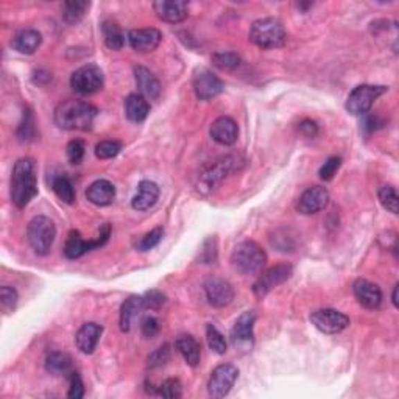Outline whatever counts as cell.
<instances>
[{
	"label": "cell",
	"instance_id": "20",
	"mask_svg": "<svg viewBox=\"0 0 399 399\" xmlns=\"http://www.w3.org/2000/svg\"><path fill=\"white\" fill-rule=\"evenodd\" d=\"M211 137L220 145L229 147L236 143L237 136H239V128H237V123L233 118L228 116L218 117L217 121L212 122L211 125Z\"/></svg>",
	"mask_w": 399,
	"mask_h": 399
},
{
	"label": "cell",
	"instance_id": "38",
	"mask_svg": "<svg viewBox=\"0 0 399 399\" xmlns=\"http://www.w3.org/2000/svg\"><path fill=\"white\" fill-rule=\"evenodd\" d=\"M122 143L117 141H102L97 143L96 147V156L98 159H111L121 153Z\"/></svg>",
	"mask_w": 399,
	"mask_h": 399
},
{
	"label": "cell",
	"instance_id": "4",
	"mask_svg": "<svg viewBox=\"0 0 399 399\" xmlns=\"http://www.w3.org/2000/svg\"><path fill=\"white\" fill-rule=\"evenodd\" d=\"M249 41L260 48H278L285 44L287 33L279 19L264 17L253 22L249 28Z\"/></svg>",
	"mask_w": 399,
	"mask_h": 399
},
{
	"label": "cell",
	"instance_id": "12",
	"mask_svg": "<svg viewBox=\"0 0 399 399\" xmlns=\"http://www.w3.org/2000/svg\"><path fill=\"white\" fill-rule=\"evenodd\" d=\"M192 85L193 91H195V96L200 100H211L224 91V83L223 81L215 77L214 73L208 69H197L193 72L192 77Z\"/></svg>",
	"mask_w": 399,
	"mask_h": 399
},
{
	"label": "cell",
	"instance_id": "41",
	"mask_svg": "<svg viewBox=\"0 0 399 399\" xmlns=\"http://www.w3.org/2000/svg\"><path fill=\"white\" fill-rule=\"evenodd\" d=\"M143 304H145V309L158 312L166 304V295L159 290H148L143 295Z\"/></svg>",
	"mask_w": 399,
	"mask_h": 399
},
{
	"label": "cell",
	"instance_id": "7",
	"mask_svg": "<svg viewBox=\"0 0 399 399\" xmlns=\"http://www.w3.org/2000/svg\"><path fill=\"white\" fill-rule=\"evenodd\" d=\"M109 236H111L109 224H105V227L100 229V234L96 240H85L78 231H71V234H69L64 245V256L67 259H78L87 251H92V249L103 247L105 243L108 242Z\"/></svg>",
	"mask_w": 399,
	"mask_h": 399
},
{
	"label": "cell",
	"instance_id": "11",
	"mask_svg": "<svg viewBox=\"0 0 399 399\" xmlns=\"http://www.w3.org/2000/svg\"><path fill=\"white\" fill-rule=\"evenodd\" d=\"M237 378H239V370L231 364H223L214 368L208 380V391L212 398H223L233 389Z\"/></svg>",
	"mask_w": 399,
	"mask_h": 399
},
{
	"label": "cell",
	"instance_id": "13",
	"mask_svg": "<svg viewBox=\"0 0 399 399\" xmlns=\"http://www.w3.org/2000/svg\"><path fill=\"white\" fill-rule=\"evenodd\" d=\"M314 326L324 334H339L349 326V318L335 309H320L310 315Z\"/></svg>",
	"mask_w": 399,
	"mask_h": 399
},
{
	"label": "cell",
	"instance_id": "14",
	"mask_svg": "<svg viewBox=\"0 0 399 399\" xmlns=\"http://www.w3.org/2000/svg\"><path fill=\"white\" fill-rule=\"evenodd\" d=\"M204 293L212 308L222 309L233 303L234 289L228 281L222 278H209L204 283Z\"/></svg>",
	"mask_w": 399,
	"mask_h": 399
},
{
	"label": "cell",
	"instance_id": "39",
	"mask_svg": "<svg viewBox=\"0 0 399 399\" xmlns=\"http://www.w3.org/2000/svg\"><path fill=\"white\" fill-rule=\"evenodd\" d=\"M162 236H164V229H162L161 227L154 228L136 243V248L139 249V251H148V249H152L158 245V243L162 240Z\"/></svg>",
	"mask_w": 399,
	"mask_h": 399
},
{
	"label": "cell",
	"instance_id": "43",
	"mask_svg": "<svg viewBox=\"0 0 399 399\" xmlns=\"http://www.w3.org/2000/svg\"><path fill=\"white\" fill-rule=\"evenodd\" d=\"M217 259V240L214 237H209L208 240H204L203 248L200 249V260L203 264H214Z\"/></svg>",
	"mask_w": 399,
	"mask_h": 399
},
{
	"label": "cell",
	"instance_id": "27",
	"mask_svg": "<svg viewBox=\"0 0 399 399\" xmlns=\"http://www.w3.org/2000/svg\"><path fill=\"white\" fill-rule=\"evenodd\" d=\"M175 346H177L178 353L183 355L187 365L197 366L200 364V359H202V346H200V343L193 339L192 335H179L177 342H175Z\"/></svg>",
	"mask_w": 399,
	"mask_h": 399
},
{
	"label": "cell",
	"instance_id": "46",
	"mask_svg": "<svg viewBox=\"0 0 399 399\" xmlns=\"http://www.w3.org/2000/svg\"><path fill=\"white\" fill-rule=\"evenodd\" d=\"M69 393L67 396L71 399H80L85 396V385H83V380H81L80 374L72 371L71 373V379H69Z\"/></svg>",
	"mask_w": 399,
	"mask_h": 399
},
{
	"label": "cell",
	"instance_id": "40",
	"mask_svg": "<svg viewBox=\"0 0 399 399\" xmlns=\"http://www.w3.org/2000/svg\"><path fill=\"white\" fill-rule=\"evenodd\" d=\"M85 152H86V147L83 141L75 139L67 143L66 153H67V159L71 161V164H75V166L81 164V161H83L85 158Z\"/></svg>",
	"mask_w": 399,
	"mask_h": 399
},
{
	"label": "cell",
	"instance_id": "3",
	"mask_svg": "<svg viewBox=\"0 0 399 399\" xmlns=\"http://www.w3.org/2000/svg\"><path fill=\"white\" fill-rule=\"evenodd\" d=\"M267 264V254L253 240L237 243L231 253V265L242 274H258Z\"/></svg>",
	"mask_w": 399,
	"mask_h": 399
},
{
	"label": "cell",
	"instance_id": "34",
	"mask_svg": "<svg viewBox=\"0 0 399 399\" xmlns=\"http://www.w3.org/2000/svg\"><path fill=\"white\" fill-rule=\"evenodd\" d=\"M206 339H208V345L212 351L217 354L227 353L228 349L227 339H224V335L214 326V324H208V328H206Z\"/></svg>",
	"mask_w": 399,
	"mask_h": 399
},
{
	"label": "cell",
	"instance_id": "22",
	"mask_svg": "<svg viewBox=\"0 0 399 399\" xmlns=\"http://www.w3.org/2000/svg\"><path fill=\"white\" fill-rule=\"evenodd\" d=\"M86 197L96 206H109L116 198V187L108 179H97L87 187Z\"/></svg>",
	"mask_w": 399,
	"mask_h": 399
},
{
	"label": "cell",
	"instance_id": "23",
	"mask_svg": "<svg viewBox=\"0 0 399 399\" xmlns=\"http://www.w3.org/2000/svg\"><path fill=\"white\" fill-rule=\"evenodd\" d=\"M103 328L97 323H86L78 329L77 335H75V343L81 353L92 354L94 349L97 348V343L102 337Z\"/></svg>",
	"mask_w": 399,
	"mask_h": 399
},
{
	"label": "cell",
	"instance_id": "8",
	"mask_svg": "<svg viewBox=\"0 0 399 399\" xmlns=\"http://www.w3.org/2000/svg\"><path fill=\"white\" fill-rule=\"evenodd\" d=\"M254 321L256 312L247 310L237 318L231 329V343L240 353H249L254 346Z\"/></svg>",
	"mask_w": 399,
	"mask_h": 399
},
{
	"label": "cell",
	"instance_id": "32",
	"mask_svg": "<svg viewBox=\"0 0 399 399\" xmlns=\"http://www.w3.org/2000/svg\"><path fill=\"white\" fill-rule=\"evenodd\" d=\"M89 2H81V0H72V2L64 3V10H62V16L67 24H77L80 22L83 16L86 15L87 8H89Z\"/></svg>",
	"mask_w": 399,
	"mask_h": 399
},
{
	"label": "cell",
	"instance_id": "42",
	"mask_svg": "<svg viewBox=\"0 0 399 399\" xmlns=\"http://www.w3.org/2000/svg\"><path fill=\"white\" fill-rule=\"evenodd\" d=\"M172 349L168 345H162L154 353L148 355V366L150 368H159L166 364V362L170 359Z\"/></svg>",
	"mask_w": 399,
	"mask_h": 399
},
{
	"label": "cell",
	"instance_id": "6",
	"mask_svg": "<svg viewBox=\"0 0 399 399\" xmlns=\"http://www.w3.org/2000/svg\"><path fill=\"white\" fill-rule=\"evenodd\" d=\"M387 92L385 86L362 85L354 87L346 98V111L353 116H365L376 100Z\"/></svg>",
	"mask_w": 399,
	"mask_h": 399
},
{
	"label": "cell",
	"instance_id": "28",
	"mask_svg": "<svg viewBox=\"0 0 399 399\" xmlns=\"http://www.w3.org/2000/svg\"><path fill=\"white\" fill-rule=\"evenodd\" d=\"M145 309V304H143V296H130L128 299H125V303L121 308V329L123 332H128L131 329V324H133L134 318L141 314V312Z\"/></svg>",
	"mask_w": 399,
	"mask_h": 399
},
{
	"label": "cell",
	"instance_id": "9",
	"mask_svg": "<svg viewBox=\"0 0 399 399\" xmlns=\"http://www.w3.org/2000/svg\"><path fill=\"white\" fill-rule=\"evenodd\" d=\"M103 81L105 78L102 69L96 64H86L72 73L71 86L75 92L81 94V96H89V94L102 89Z\"/></svg>",
	"mask_w": 399,
	"mask_h": 399
},
{
	"label": "cell",
	"instance_id": "48",
	"mask_svg": "<svg viewBox=\"0 0 399 399\" xmlns=\"http://www.w3.org/2000/svg\"><path fill=\"white\" fill-rule=\"evenodd\" d=\"M298 130L301 131L304 136L312 137L318 133V125L314 121H310V118H304L303 122H299Z\"/></svg>",
	"mask_w": 399,
	"mask_h": 399
},
{
	"label": "cell",
	"instance_id": "16",
	"mask_svg": "<svg viewBox=\"0 0 399 399\" xmlns=\"http://www.w3.org/2000/svg\"><path fill=\"white\" fill-rule=\"evenodd\" d=\"M236 162L237 161L233 156H227V158L212 162V164L206 167L202 175H200V186L202 187H198V189L211 190L212 187L220 183L222 179H224L228 173L233 172Z\"/></svg>",
	"mask_w": 399,
	"mask_h": 399
},
{
	"label": "cell",
	"instance_id": "19",
	"mask_svg": "<svg viewBox=\"0 0 399 399\" xmlns=\"http://www.w3.org/2000/svg\"><path fill=\"white\" fill-rule=\"evenodd\" d=\"M353 292L359 304L364 305L365 309H378L380 303H382V292H380L376 284L366 279H355L353 284Z\"/></svg>",
	"mask_w": 399,
	"mask_h": 399
},
{
	"label": "cell",
	"instance_id": "2",
	"mask_svg": "<svg viewBox=\"0 0 399 399\" xmlns=\"http://www.w3.org/2000/svg\"><path fill=\"white\" fill-rule=\"evenodd\" d=\"M37 195V178L35 161L30 158L19 159L11 175V202L22 209Z\"/></svg>",
	"mask_w": 399,
	"mask_h": 399
},
{
	"label": "cell",
	"instance_id": "26",
	"mask_svg": "<svg viewBox=\"0 0 399 399\" xmlns=\"http://www.w3.org/2000/svg\"><path fill=\"white\" fill-rule=\"evenodd\" d=\"M150 112V103L142 94H130L125 100V114L128 121L134 123H141L145 121Z\"/></svg>",
	"mask_w": 399,
	"mask_h": 399
},
{
	"label": "cell",
	"instance_id": "25",
	"mask_svg": "<svg viewBox=\"0 0 399 399\" xmlns=\"http://www.w3.org/2000/svg\"><path fill=\"white\" fill-rule=\"evenodd\" d=\"M42 42V36L37 30L27 28L19 31V33L12 37L11 46L17 50L19 53L24 55H33L37 48H39Z\"/></svg>",
	"mask_w": 399,
	"mask_h": 399
},
{
	"label": "cell",
	"instance_id": "15",
	"mask_svg": "<svg viewBox=\"0 0 399 399\" xmlns=\"http://www.w3.org/2000/svg\"><path fill=\"white\" fill-rule=\"evenodd\" d=\"M329 203V192L321 186L305 189L296 202V211L304 215H312L323 211Z\"/></svg>",
	"mask_w": 399,
	"mask_h": 399
},
{
	"label": "cell",
	"instance_id": "17",
	"mask_svg": "<svg viewBox=\"0 0 399 399\" xmlns=\"http://www.w3.org/2000/svg\"><path fill=\"white\" fill-rule=\"evenodd\" d=\"M162 41V35L156 28H137L128 33V42L133 50L139 53H148L158 48Z\"/></svg>",
	"mask_w": 399,
	"mask_h": 399
},
{
	"label": "cell",
	"instance_id": "18",
	"mask_svg": "<svg viewBox=\"0 0 399 399\" xmlns=\"http://www.w3.org/2000/svg\"><path fill=\"white\" fill-rule=\"evenodd\" d=\"M153 10L161 21L179 24L187 17L189 5L184 0H158V2H153Z\"/></svg>",
	"mask_w": 399,
	"mask_h": 399
},
{
	"label": "cell",
	"instance_id": "49",
	"mask_svg": "<svg viewBox=\"0 0 399 399\" xmlns=\"http://www.w3.org/2000/svg\"><path fill=\"white\" fill-rule=\"evenodd\" d=\"M398 290H399V285L396 284L395 289H393V295H391V301L395 308H399V303H398Z\"/></svg>",
	"mask_w": 399,
	"mask_h": 399
},
{
	"label": "cell",
	"instance_id": "36",
	"mask_svg": "<svg viewBox=\"0 0 399 399\" xmlns=\"http://www.w3.org/2000/svg\"><path fill=\"white\" fill-rule=\"evenodd\" d=\"M156 395H159L166 399L181 398V395H183V385H181L178 379H173V378L167 379L158 387V390H156Z\"/></svg>",
	"mask_w": 399,
	"mask_h": 399
},
{
	"label": "cell",
	"instance_id": "10",
	"mask_svg": "<svg viewBox=\"0 0 399 399\" xmlns=\"http://www.w3.org/2000/svg\"><path fill=\"white\" fill-rule=\"evenodd\" d=\"M293 273V268L289 264H278L274 267H270L268 270L260 274L258 281L253 284V293L256 298L262 299L267 296L274 287L284 284L287 279H290Z\"/></svg>",
	"mask_w": 399,
	"mask_h": 399
},
{
	"label": "cell",
	"instance_id": "21",
	"mask_svg": "<svg viewBox=\"0 0 399 399\" xmlns=\"http://www.w3.org/2000/svg\"><path fill=\"white\" fill-rule=\"evenodd\" d=\"M159 198V186L153 183V181H141L139 186H137V192L133 197V202L131 206L136 211H148L150 208H153Z\"/></svg>",
	"mask_w": 399,
	"mask_h": 399
},
{
	"label": "cell",
	"instance_id": "31",
	"mask_svg": "<svg viewBox=\"0 0 399 399\" xmlns=\"http://www.w3.org/2000/svg\"><path fill=\"white\" fill-rule=\"evenodd\" d=\"M71 366H72V359L69 357V354H66V353L55 351L52 354H48L47 359H46L47 371L52 373V374L67 373L69 370H71Z\"/></svg>",
	"mask_w": 399,
	"mask_h": 399
},
{
	"label": "cell",
	"instance_id": "5",
	"mask_svg": "<svg viewBox=\"0 0 399 399\" xmlns=\"http://www.w3.org/2000/svg\"><path fill=\"white\" fill-rule=\"evenodd\" d=\"M56 237L55 223L46 215H36L28 223L27 239L37 256H47Z\"/></svg>",
	"mask_w": 399,
	"mask_h": 399
},
{
	"label": "cell",
	"instance_id": "37",
	"mask_svg": "<svg viewBox=\"0 0 399 399\" xmlns=\"http://www.w3.org/2000/svg\"><path fill=\"white\" fill-rule=\"evenodd\" d=\"M17 292L10 285H3L0 289V308H2L3 314H11L15 312L17 305Z\"/></svg>",
	"mask_w": 399,
	"mask_h": 399
},
{
	"label": "cell",
	"instance_id": "47",
	"mask_svg": "<svg viewBox=\"0 0 399 399\" xmlns=\"http://www.w3.org/2000/svg\"><path fill=\"white\" fill-rule=\"evenodd\" d=\"M141 332L145 339H153L159 332V321L154 317H145L141 323Z\"/></svg>",
	"mask_w": 399,
	"mask_h": 399
},
{
	"label": "cell",
	"instance_id": "45",
	"mask_svg": "<svg viewBox=\"0 0 399 399\" xmlns=\"http://www.w3.org/2000/svg\"><path fill=\"white\" fill-rule=\"evenodd\" d=\"M342 166V158L340 156H330V158L324 162L323 167L320 168V178L324 181H330L334 178V175L337 173Z\"/></svg>",
	"mask_w": 399,
	"mask_h": 399
},
{
	"label": "cell",
	"instance_id": "35",
	"mask_svg": "<svg viewBox=\"0 0 399 399\" xmlns=\"http://www.w3.org/2000/svg\"><path fill=\"white\" fill-rule=\"evenodd\" d=\"M379 200L382 203L384 208L391 212V214H398V204H399V197L398 192L393 186H384L380 187L379 190Z\"/></svg>",
	"mask_w": 399,
	"mask_h": 399
},
{
	"label": "cell",
	"instance_id": "24",
	"mask_svg": "<svg viewBox=\"0 0 399 399\" xmlns=\"http://www.w3.org/2000/svg\"><path fill=\"white\" fill-rule=\"evenodd\" d=\"M134 77H136L137 87H139V91L143 97L152 98V100H156L159 97V94H161L159 81L152 72L148 71L147 67L136 66L134 67Z\"/></svg>",
	"mask_w": 399,
	"mask_h": 399
},
{
	"label": "cell",
	"instance_id": "30",
	"mask_svg": "<svg viewBox=\"0 0 399 399\" xmlns=\"http://www.w3.org/2000/svg\"><path fill=\"white\" fill-rule=\"evenodd\" d=\"M52 189L55 195L58 197L62 203L72 204L75 202V189L72 181L67 177H56L52 181Z\"/></svg>",
	"mask_w": 399,
	"mask_h": 399
},
{
	"label": "cell",
	"instance_id": "44",
	"mask_svg": "<svg viewBox=\"0 0 399 399\" xmlns=\"http://www.w3.org/2000/svg\"><path fill=\"white\" fill-rule=\"evenodd\" d=\"M35 136V125H33V117H31V112L27 111L24 114V121L22 123L19 125V130H17V137L21 139L22 142L25 141H31Z\"/></svg>",
	"mask_w": 399,
	"mask_h": 399
},
{
	"label": "cell",
	"instance_id": "1",
	"mask_svg": "<svg viewBox=\"0 0 399 399\" xmlns=\"http://www.w3.org/2000/svg\"><path fill=\"white\" fill-rule=\"evenodd\" d=\"M97 117V108L83 100H64L55 109V123L62 130L86 131Z\"/></svg>",
	"mask_w": 399,
	"mask_h": 399
},
{
	"label": "cell",
	"instance_id": "29",
	"mask_svg": "<svg viewBox=\"0 0 399 399\" xmlns=\"http://www.w3.org/2000/svg\"><path fill=\"white\" fill-rule=\"evenodd\" d=\"M102 31L105 37L106 47L111 50H121L125 44V35L122 28L116 22L105 21L102 24Z\"/></svg>",
	"mask_w": 399,
	"mask_h": 399
},
{
	"label": "cell",
	"instance_id": "33",
	"mask_svg": "<svg viewBox=\"0 0 399 399\" xmlns=\"http://www.w3.org/2000/svg\"><path fill=\"white\" fill-rule=\"evenodd\" d=\"M240 56L234 52H218L212 55V64L220 71H234L240 66Z\"/></svg>",
	"mask_w": 399,
	"mask_h": 399
}]
</instances>
